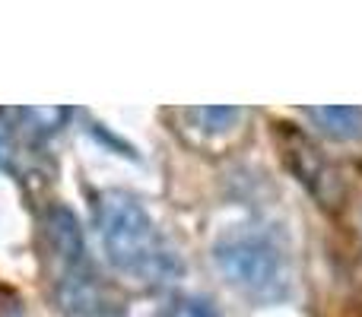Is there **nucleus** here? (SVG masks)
Here are the masks:
<instances>
[{
    "mask_svg": "<svg viewBox=\"0 0 362 317\" xmlns=\"http://www.w3.org/2000/svg\"><path fill=\"white\" fill-rule=\"evenodd\" d=\"M95 229L108 263L127 280L144 286H169L181 276V261L165 244L150 213L121 191H108L95 200Z\"/></svg>",
    "mask_w": 362,
    "mask_h": 317,
    "instance_id": "1",
    "label": "nucleus"
},
{
    "mask_svg": "<svg viewBox=\"0 0 362 317\" xmlns=\"http://www.w3.org/2000/svg\"><path fill=\"white\" fill-rule=\"evenodd\" d=\"M213 257H216L226 280L238 292L251 295V299L276 301L289 292L286 261H283L280 248L264 232L255 229L229 232V235H223L216 241Z\"/></svg>",
    "mask_w": 362,
    "mask_h": 317,
    "instance_id": "2",
    "label": "nucleus"
},
{
    "mask_svg": "<svg viewBox=\"0 0 362 317\" xmlns=\"http://www.w3.org/2000/svg\"><path fill=\"white\" fill-rule=\"evenodd\" d=\"M57 301L64 311L76 317H112L118 311V301H112L108 289L93 273L86 261L74 263V267H61L57 273Z\"/></svg>",
    "mask_w": 362,
    "mask_h": 317,
    "instance_id": "3",
    "label": "nucleus"
},
{
    "mask_svg": "<svg viewBox=\"0 0 362 317\" xmlns=\"http://www.w3.org/2000/svg\"><path fill=\"white\" fill-rule=\"evenodd\" d=\"M45 235H48V248H51V254H54L57 267H70V263L86 261L83 229L70 210L51 206V210L45 213Z\"/></svg>",
    "mask_w": 362,
    "mask_h": 317,
    "instance_id": "4",
    "label": "nucleus"
},
{
    "mask_svg": "<svg viewBox=\"0 0 362 317\" xmlns=\"http://www.w3.org/2000/svg\"><path fill=\"white\" fill-rule=\"evenodd\" d=\"M302 114L331 140L362 137V108L359 105H318V108H302Z\"/></svg>",
    "mask_w": 362,
    "mask_h": 317,
    "instance_id": "5",
    "label": "nucleus"
},
{
    "mask_svg": "<svg viewBox=\"0 0 362 317\" xmlns=\"http://www.w3.org/2000/svg\"><path fill=\"white\" fill-rule=\"evenodd\" d=\"M19 118L25 121V131L32 137H51L67 121V112L64 108H23Z\"/></svg>",
    "mask_w": 362,
    "mask_h": 317,
    "instance_id": "6",
    "label": "nucleus"
},
{
    "mask_svg": "<svg viewBox=\"0 0 362 317\" xmlns=\"http://www.w3.org/2000/svg\"><path fill=\"white\" fill-rule=\"evenodd\" d=\"M194 121L200 124V131L206 133H219V131H229L232 124H235L238 118H242V112L238 108H229V105H216V108H194V112H187Z\"/></svg>",
    "mask_w": 362,
    "mask_h": 317,
    "instance_id": "7",
    "label": "nucleus"
},
{
    "mask_svg": "<svg viewBox=\"0 0 362 317\" xmlns=\"http://www.w3.org/2000/svg\"><path fill=\"white\" fill-rule=\"evenodd\" d=\"M165 317H219L206 299H178L169 305Z\"/></svg>",
    "mask_w": 362,
    "mask_h": 317,
    "instance_id": "8",
    "label": "nucleus"
},
{
    "mask_svg": "<svg viewBox=\"0 0 362 317\" xmlns=\"http://www.w3.org/2000/svg\"><path fill=\"white\" fill-rule=\"evenodd\" d=\"M13 162H16V152H13V140H10V127L0 121V168L10 172Z\"/></svg>",
    "mask_w": 362,
    "mask_h": 317,
    "instance_id": "9",
    "label": "nucleus"
},
{
    "mask_svg": "<svg viewBox=\"0 0 362 317\" xmlns=\"http://www.w3.org/2000/svg\"><path fill=\"white\" fill-rule=\"evenodd\" d=\"M0 317H23V308H19L16 295L0 292Z\"/></svg>",
    "mask_w": 362,
    "mask_h": 317,
    "instance_id": "10",
    "label": "nucleus"
}]
</instances>
